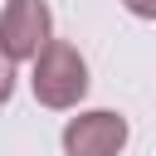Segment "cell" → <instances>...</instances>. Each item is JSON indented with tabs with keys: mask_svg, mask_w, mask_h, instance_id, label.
<instances>
[{
	"mask_svg": "<svg viewBox=\"0 0 156 156\" xmlns=\"http://www.w3.org/2000/svg\"><path fill=\"white\" fill-rule=\"evenodd\" d=\"M88 58L73 39H49L39 49V58L29 63V93L39 107L49 112H73L88 98Z\"/></svg>",
	"mask_w": 156,
	"mask_h": 156,
	"instance_id": "obj_1",
	"label": "cell"
},
{
	"mask_svg": "<svg viewBox=\"0 0 156 156\" xmlns=\"http://www.w3.org/2000/svg\"><path fill=\"white\" fill-rule=\"evenodd\" d=\"M127 141H132V122L112 107H88L78 117H68L58 132L63 156H122Z\"/></svg>",
	"mask_w": 156,
	"mask_h": 156,
	"instance_id": "obj_2",
	"label": "cell"
},
{
	"mask_svg": "<svg viewBox=\"0 0 156 156\" xmlns=\"http://www.w3.org/2000/svg\"><path fill=\"white\" fill-rule=\"evenodd\" d=\"M54 39V10L44 0H5L0 5V49L15 63H34Z\"/></svg>",
	"mask_w": 156,
	"mask_h": 156,
	"instance_id": "obj_3",
	"label": "cell"
},
{
	"mask_svg": "<svg viewBox=\"0 0 156 156\" xmlns=\"http://www.w3.org/2000/svg\"><path fill=\"white\" fill-rule=\"evenodd\" d=\"M15 68H20V63H15V58H10L5 49H0V107H5L10 98H15Z\"/></svg>",
	"mask_w": 156,
	"mask_h": 156,
	"instance_id": "obj_4",
	"label": "cell"
},
{
	"mask_svg": "<svg viewBox=\"0 0 156 156\" xmlns=\"http://www.w3.org/2000/svg\"><path fill=\"white\" fill-rule=\"evenodd\" d=\"M122 10H132L136 20H156V0H117Z\"/></svg>",
	"mask_w": 156,
	"mask_h": 156,
	"instance_id": "obj_5",
	"label": "cell"
}]
</instances>
